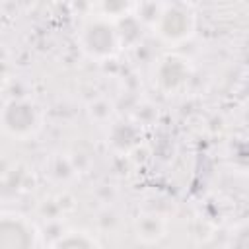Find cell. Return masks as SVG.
Instances as JSON below:
<instances>
[{
    "label": "cell",
    "instance_id": "obj_1",
    "mask_svg": "<svg viewBox=\"0 0 249 249\" xmlns=\"http://www.w3.org/2000/svg\"><path fill=\"white\" fill-rule=\"evenodd\" d=\"M0 128L12 138H29L39 128V111L27 99H12L0 111Z\"/></svg>",
    "mask_w": 249,
    "mask_h": 249
},
{
    "label": "cell",
    "instance_id": "obj_2",
    "mask_svg": "<svg viewBox=\"0 0 249 249\" xmlns=\"http://www.w3.org/2000/svg\"><path fill=\"white\" fill-rule=\"evenodd\" d=\"M80 45L82 51L95 60L109 58L119 51V31L115 29L113 23L99 18L95 21H89L82 29Z\"/></svg>",
    "mask_w": 249,
    "mask_h": 249
},
{
    "label": "cell",
    "instance_id": "obj_3",
    "mask_svg": "<svg viewBox=\"0 0 249 249\" xmlns=\"http://www.w3.org/2000/svg\"><path fill=\"white\" fill-rule=\"evenodd\" d=\"M0 249H37L33 224L19 214H0Z\"/></svg>",
    "mask_w": 249,
    "mask_h": 249
},
{
    "label": "cell",
    "instance_id": "obj_4",
    "mask_svg": "<svg viewBox=\"0 0 249 249\" xmlns=\"http://www.w3.org/2000/svg\"><path fill=\"white\" fill-rule=\"evenodd\" d=\"M193 16L181 6H161L156 19L158 35L167 43H181L193 33Z\"/></svg>",
    "mask_w": 249,
    "mask_h": 249
},
{
    "label": "cell",
    "instance_id": "obj_5",
    "mask_svg": "<svg viewBox=\"0 0 249 249\" xmlns=\"http://www.w3.org/2000/svg\"><path fill=\"white\" fill-rule=\"evenodd\" d=\"M134 231L136 237L144 243H154L160 241L165 233V222L158 214H142L134 222Z\"/></svg>",
    "mask_w": 249,
    "mask_h": 249
},
{
    "label": "cell",
    "instance_id": "obj_6",
    "mask_svg": "<svg viewBox=\"0 0 249 249\" xmlns=\"http://www.w3.org/2000/svg\"><path fill=\"white\" fill-rule=\"evenodd\" d=\"M51 249H97V243L86 231H68L60 235Z\"/></svg>",
    "mask_w": 249,
    "mask_h": 249
}]
</instances>
